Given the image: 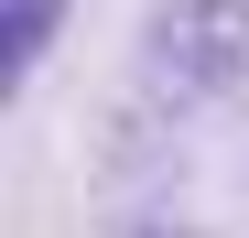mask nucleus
Wrapping results in <instances>:
<instances>
[{"label": "nucleus", "mask_w": 249, "mask_h": 238, "mask_svg": "<svg viewBox=\"0 0 249 238\" xmlns=\"http://www.w3.org/2000/svg\"><path fill=\"white\" fill-rule=\"evenodd\" d=\"M130 65L162 108H238L249 98V0H152Z\"/></svg>", "instance_id": "1"}, {"label": "nucleus", "mask_w": 249, "mask_h": 238, "mask_svg": "<svg viewBox=\"0 0 249 238\" xmlns=\"http://www.w3.org/2000/svg\"><path fill=\"white\" fill-rule=\"evenodd\" d=\"M54 22H65V0H0V87H22V76L44 65Z\"/></svg>", "instance_id": "2"}, {"label": "nucleus", "mask_w": 249, "mask_h": 238, "mask_svg": "<svg viewBox=\"0 0 249 238\" xmlns=\"http://www.w3.org/2000/svg\"><path fill=\"white\" fill-rule=\"evenodd\" d=\"M119 238H206V227H174V217H141V227H119Z\"/></svg>", "instance_id": "3"}]
</instances>
